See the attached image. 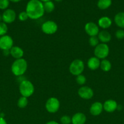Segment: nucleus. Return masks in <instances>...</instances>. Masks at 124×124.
Returning <instances> with one entry per match:
<instances>
[{
  "instance_id": "b1692460",
  "label": "nucleus",
  "mask_w": 124,
  "mask_h": 124,
  "mask_svg": "<svg viewBox=\"0 0 124 124\" xmlns=\"http://www.w3.org/2000/svg\"><path fill=\"white\" fill-rule=\"evenodd\" d=\"M8 31V27H7V24L4 22L0 23V36H2L6 35Z\"/></svg>"
},
{
  "instance_id": "c9c22d12",
  "label": "nucleus",
  "mask_w": 124,
  "mask_h": 124,
  "mask_svg": "<svg viewBox=\"0 0 124 124\" xmlns=\"http://www.w3.org/2000/svg\"><path fill=\"white\" fill-rule=\"evenodd\" d=\"M2 20V15H0V23H1V21Z\"/></svg>"
},
{
  "instance_id": "a211bd4d",
  "label": "nucleus",
  "mask_w": 124,
  "mask_h": 124,
  "mask_svg": "<svg viewBox=\"0 0 124 124\" xmlns=\"http://www.w3.org/2000/svg\"><path fill=\"white\" fill-rule=\"evenodd\" d=\"M98 24L102 29H108L111 25L112 21L109 17L103 16L98 19Z\"/></svg>"
},
{
  "instance_id": "6ab92c4d",
  "label": "nucleus",
  "mask_w": 124,
  "mask_h": 124,
  "mask_svg": "<svg viewBox=\"0 0 124 124\" xmlns=\"http://www.w3.org/2000/svg\"><path fill=\"white\" fill-rule=\"evenodd\" d=\"M114 22L118 27L124 29V12H119L114 16Z\"/></svg>"
},
{
  "instance_id": "f03ea898",
  "label": "nucleus",
  "mask_w": 124,
  "mask_h": 124,
  "mask_svg": "<svg viewBox=\"0 0 124 124\" xmlns=\"http://www.w3.org/2000/svg\"><path fill=\"white\" fill-rule=\"evenodd\" d=\"M27 69V62L23 58L16 59L12 64L11 70L12 73L17 76L24 75Z\"/></svg>"
},
{
  "instance_id": "9b49d317",
  "label": "nucleus",
  "mask_w": 124,
  "mask_h": 124,
  "mask_svg": "<svg viewBox=\"0 0 124 124\" xmlns=\"http://www.w3.org/2000/svg\"><path fill=\"white\" fill-rule=\"evenodd\" d=\"M85 30L86 33L90 36H96L99 33V29L96 24L92 22L86 23L85 26Z\"/></svg>"
},
{
  "instance_id": "f704fd0d",
  "label": "nucleus",
  "mask_w": 124,
  "mask_h": 124,
  "mask_svg": "<svg viewBox=\"0 0 124 124\" xmlns=\"http://www.w3.org/2000/svg\"><path fill=\"white\" fill-rule=\"evenodd\" d=\"M40 1H41V2H47V1H51V0H40Z\"/></svg>"
},
{
  "instance_id": "cd10ccee",
  "label": "nucleus",
  "mask_w": 124,
  "mask_h": 124,
  "mask_svg": "<svg viewBox=\"0 0 124 124\" xmlns=\"http://www.w3.org/2000/svg\"><path fill=\"white\" fill-rule=\"evenodd\" d=\"M60 122L62 124H70L71 123V118L69 116L64 115L60 118Z\"/></svg>"
},
{
  "instance_id": "c756f323",
  "label": "nucleus",
  "mask_w": 124,
  "mask_h": 124,
  "mask_svg": "<svg viewBox=\"0 0 124 124\" xmlns=\"http://www.w3.org/2000/svg\"><path fill=\"white\" fill-rule=\"evenodd\" d=\"M29 16H28L27 13H26V12H21L18 15V18L20 21H26L28 19Z\"/></svg>"
},
{
  "instance_id": "7ed1b4c3",
  "label": "nucleus",
  "mask_w": 124,
  "mask_h": 124,
  "mask_svg": "<svg viewBox=\"0 0 124 124\" xmlns=\"http://www.w3.org/2000/svg\"><path fill=\"white\" fill-rule=\"evenodd\" d=\"M19 90L22 96L29 98L34 93V86L30 81L28 80H23L20 82Z\"/></svg>"
},
{
  "instance_id": "6e6552de",
  "label": "nucleus",
  "mask_w": 124,
  "mask_h": 124,
  "mask_svg": "<svg viewBox=\"0 0 124 124\" xmlns=\"http://www.w3.org/2000/svg\"><path fill=\"white\" fill-rule=\"evenodd\" d=\"M13 41L9 35H4L0 37V49L2 50H10L13 47Z\"/></svg>"
},
{
  "instance_id": "c85d7f7f",
  "label": "nucleus",
  "mask_w": 124,
  "mask_h": 124,
  "mask_svg": "<svg viewBox=\"0 0 124 124\" xmlns=\"http://www.w3.org/2000/svg\"><path fill=\"white\" fill-rule=\"evenodd\" d=\"M115 36L118 39H123L124 38V30L123 29H119L115 32Z\"/></svg>"
},
{
  "instance_id": "2f4dec72",
  "label": "nucleus",
  "mask_w": 124,
  "mask_h": 124,
  "mask_svg": "<svg viewBox=\"0 0 124 124\" xmlns=\"http://www.w3.org/2000/svg\"><path fill=\"white\" fill-rule=\"evenodd\" d=\"M3 53L5 56H7L10 54V50H3Z\"/></svg>"
},
{
  "instance_id": "f3484780",
  "label": "nucleus",
  "mask_w": 124,
  "mask_h": 124,
  "mask_svg": "<svg viewBox=\"0 0 124 124\" xmlns=\"http://www.w3.org/2000/svg\"><path fill=\"white\" fill-rule=\"evenodd\" d=\"M98 39L102 42L106 44V42H109L111 41V35L108 31H106V30H102L98 33Z\"/></svg>"
},
{
  "instance_id": "e433bc0d",
  "label": "nucleus",
  "mask_w": 124,
  "mask_h": 124,
  "mask_svg": "<svg viewBox=\"0 0 124 124\" xmlns=\"http://www.w3.org/2000/svg\"><path fill=\"white\" fill-rule=\"evenodd\" d=\"M55 1H57V2H60V1H62V0H55Z\"/></svg>"
},
{
  "instance_id": "412c9836",
  "label": "nucleus",
  "mask_w": 124,
  "mask_h": 124,
  "mask_svg": "<svg viewBox=\"0 0 124 124\" xmlns=\"http://www.w3.org/2000/svg\"><path fill=\"white\" fill-rule=\"evenodd\" d=\"M100 67L101 68V69L103 71H105V72L106 71H108L111 69V64L109 61L104 59L100 62Z\"/></svg>"
},
{
  "instance_id": "1a4fd4ad",
  "label": "nucleus",
  "mask_w": 124,
  "mask_h": 124,
  "mask_svg": "<svg viewBox=\"0 0 124 124\" xmlns=\"http://www.w3.org/2000/svg\"><path fill=\"white\" fill-rule=\"evenodd\" d=\"M16 16H17V15L13 10L10 9V8L6 9L2 15V21L6 24H10L15 21Z\"/></svg>"
},
{
  "instance_id": "ddd939ff",
  "label": "nucleus",
  "mask_w": 124,
  "mask_h": 124,
  "mask_svg": "<svg viewBox=\"0 0 124 124\" xmlns=\"http://www.w3.org/2000/svg\"><path fill=\"white\" fill-rule=\"evenodd\" d=\"M103 109V104L100 102H96L93 103L90 107V113L94 116H98L102 113Z\"/></svg>"
},
{
  "instance_id": "4468645a",
  "label": "nucleus",
  "mask_w": 124,
  "mask_h": 124,
  "mask_svg": "<svg viewBox=\"0 0 124 124\" xmlns=\"http://www.w3.org/2000/svg\"><path fill=\"white\" fill-rule=\"evenodd\" d=\"M86 121V117L82 113H77L71 119L72 124H85Z\"/></svg>"
},
{
  "instance_id": "473e14b6",
  "label": "nucleus",
  "mask_w": 124,
  "mask_h": 124,
  "mask_svg": "<svg viewBox=\"0 0 124 124\" xmlns=\"http://www.w3.org/2000/svg\"><path fill=\"white\" fill-rule=\"evenodd\" d=\"M46 124H59L55 121H49V122H47Z\"/></svg>"
},
{
  "instance_id": "2eb2a0df",
  "label": "nucleus",
  "mask_w": 124,
  "mask_h": 124,
  "mask_svg": "<svg viewBox=\"0 0 124 124\" xmlns=\"http://www.w3.org/2000/svg\"><path fill=\"white\" fill-rule=\"evenodd\" d=\"M10 54L15 59H21L24 55V51L19 47L13 46L10 50Z\"/></svg>"
},
{
  "instance_id": "423d86ee",
  "label": "nucleus",
  "mask_w": 124,
  "mask_h": 124,
  "mask_svg": "<svg viewBox=\"0 0 124 124\" xmlns=\"http://www.w3.org/2000/svg\"><path fill=\"white\" fill-rule=\"evenodd\" d=\"M60 102L57 98L52 97L47 99L46 102V109L48 112L54 113L58 111L60 108Z\"/></svg>"
},
{
  "instance_id": "72a5a7b5",
  "label": "nucleus",
  "mask_w": 124,
  "mask_h": 124,
  "mask_svg": "<svg viewBox=\"0 0 124 124\" xmlns=\"http://www.w3.org/2000/svg\"><path fill=\"white\" fill-rule=\"evenodd\" d=\"M10 1H11V2H19L20 1H21V0H9Z\"/></svg>"
},
{
  "instance_id": "f8f14e48",
  "label": "nucleus",
  "mask_w": 124,
  "mask_h": 124,
  "mask_svg": "<svg viewBox=\"0 0 124 124\" xmlns=\"http://www.w3.org/2000/svg\"><path fill=\"white\" fill-rule=\"evenodd\" d=\"M117 103L114 100L109 99L106 101L103 105V109L108 113H113L117 108Z\"/></svg>"
},
{
  "instance_id": "bb28decb",
  "label": "nucleus",
  "mask_w": 124,
  "mask_h": 124,
  "mask_svg": "<svg viewBox=\"0 0 124 124\" xmlns=\"http://www.w3.org/2000/svg\"><path fill=\"white\" fill-rule=\"evenodd\" d=\"M86 79L85 76L83 75H79L77 76L76 81L79 85H83L86 82Z\"/></svg>"
},
{
  "instance_id": "393cba45",
  "label": "nucleus",
  "mask_w": 124,
  "mask_h": 124,
  "mask_svg": "<svg viewBox=\"0 0 124 124\" xmlns=\"http://www.w3.org/2000/svg\"><path fill=\"white\" fill-rule=\"evenodd\" d=\"M98 42H99V40H98V38H97L96 36H91L89 39V45L92 47H96L98 44Z\"/></svg>"
},
{
  "instance_id": "7c9ffc66",
  "label": "nucleus",
  "mask_w": 124,
  "mask_h": 124,
  "mask_svg": "<svg viewBox=\"0 0 124 124\" xmlns=\"http://www.w3.org/2000/svg\"><path fill=\"white\" fill-rule=\"evenodd\" d=\"M0 124H7L4 117H1V116H0Z\"/></svg>"
},
{
  "instance_id": "39448f33",
  "label": "nucleus",
  "mask_w": 124,
  "mask_h": 124,
  "mask_svg": "<svg viewBox=\"0 0 124 124\" xmlns=\"http://www.w3.org/2000/svg\"><path fill=\"white\" fill-rule=\"evenodd\" d=\"M109 52V47L105 43L98 44L94 49L95 56L98 59H105L108 56Z\"/></svg>"
},
{
  "instance_id": "5701e85b",
  "label": "nucleus",
  "mask_w": 124,
  "mask_h": 124,
  "mask_svg": "<svg viewBox=\"0 0 124 124\" xmlns=\"http://www.w3.org/2000/svg\"><path fill=\"white\" fill-rule=\"evenodd\" d=\"M28 104V99L26 97L22 96L18 99V102H17V105H18V107L21 108H24L26 107L27 105Z\"/></svg>"
},
{
  "instance_id": "dca6fc26",
  "label": "nucleus",
  "mask_w": 124,
  "mask_h": 124,
  "mask_svg": "<svg viewBox=\"0 0 124 124\" xmlns=\"http://www.w3.org/2000/svg\"><path fill=\"white\" fill-rule=\"evenodd\" d=\"M100 61L97 57H91L88 61V67L91 70H96L100 67Z\"/></svg>"
},
{
  "instance_id": "9d476101",
  "label": "nucleus",
  "mask_w": 124,
  "mask_h": 124,
  "mask_svg": "<svg viewBox=\"0 0 124 124\" xmlns=\"http://www.w3.org/2000/svg\"><path fill=\"white\" fill-rule=\"evenodd\" d=\"M78 94L79 96L84 99H89L92 98L94 95L93 90L91 88L88 86H84L79 88L78 91Z\"/></svg>"
},
{
  "instance_id": "20e7f679",
  "label": "nucleus",
  "mask_w": 124,
  "mask_h": 124,
  "mask_svg": "<svg viewBox=\"0 0 124 124\" xmlns=\"http://www.w3.org/2000/svg\"><path fill=\"white\" fill-rule=\"evenodd\" d=\"M85 69L84 62L80 59H75L73 61L69 66V71L75 76L81 75Z\"/></svg>"
},
{
  "instance_id": "0eeeda50",
  "label": "nucleus",
  "mask_w": 124,
  "mask_h": 124,
  "mask_svg": "<svg viewBox=\"0 0 124 124\" xmlns=\"http://www.w3.org/2000/svg\"><path fill=\"white\" fill-rule=\"evenodd\" d=\"M42 31L47 35H52L57 31L58 25L52 21H47L44 22L41 26Z\"/></svg>"
},
{
  "instance_id": "f257e3e1",
  "label": "nucleus",
  "mask_w": 124,
  "mask_h": 124,
  "mask_svg": "<svg viewBox=\"0 0 124 124\" xmlns=\"http://www.w3.org/2000/svg\"><path fill=\"white\" fill-rule=\"evenodd\" d=\"M26 12L30 19H37L40 18L45 12L43 4L40 0H30L26 5Z\"/></svg>"
},
{
  "instance_id": "4be33fe9",
  "label": "nucleus",
  "mask_w": 124,
  "mask_h": 124,
  "mask_svg": "<svg viewBox=\"0 0 124 124\" xmlns=\"http://www.w3.org/2000/svg\"><path fill=\"white\" fill-rule=\"evenodd\" d=\"M44 9V12H47V13H51L53 12L55 9V5L52 1H49L47 2H44L43 4Z\"/></svg>"
},
{
  "instance_id": "aec40b11",
  "label": "nucleus",
  "mask_w": 124,
  "mask_h": 124,
  "mask_svg": "<svg viewBox=\"0 0 124 124\" xmlns=\"http://www.w3.org/2000/svg\"><path fill=\"white\" fill-rule=\"evenodd\" d=\"M112 4V0H98L97 7L102 10H105L109 8Z\"/></svg>"
},
{
  "instance_id": "a878e982",
  "label": "nucleus",
  "mask_w": 124,
  "mask_h": 124,
  "mask_svg": "<svg viewBox=\"0 0 124 124\" xmlns=\"http://www.w3.org/2000/svg\"><path fill=\"white\" fill-rule=\"evenodd\" d=\"M10 4L9 0H0V9L6 10Z\"/></svg>"
}]
</instances>
